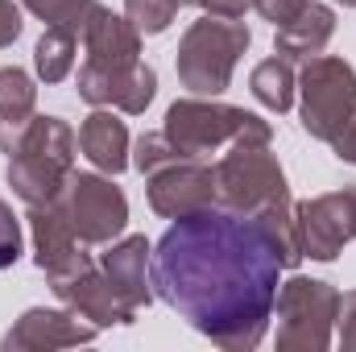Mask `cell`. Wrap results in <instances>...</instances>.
Masks as SVG:
<instances>
[{"label": "cell", "instance_id": "obj_12", "mask_svg": "<svg viewBox=\"0 0 356 352\" xmlns=\"http://www.w3.org/2000/svg\"><path fill=\"white\" fill-rule=\"evenodd\" d=\"M145 195H149V207L166 220L203 211L216 203V170L203 166V158H182V162L162 166L158 175H149Z\"/></svg>", "mask_w": 356, "mask_h": 352}, {"label": "cell", "instance_id": "obj_20", "mask_svg": "<svg viewBox=\"0 0 356 352\" xmlns=\"http://www.w3.org/2000/svg\"><path fill=\"white\" fill-rule=\"evenodd\" d=\"M75 54H79V38L67 33V29H50L38 38L33 46V67H38V79L42 83H63L71 71H75Z\"/></svg>", "mask_w": 356, "mask_h": 352}, {"label": "cell", "instance_id": "obj_9", "mask_svg": "<svg viewBox=\"0 0 356 352\" xmlns=\"http://www.w3.org/2000/svg\"><path fill=\"white\" fill-rule=\"evenodd\" d=\"M63 207L79 232L83 245H108L129 224V199L124 191L104 175H75L63 186Z\"/></svg>", "mask_w": 356, "mask_h": 352}, {"label": "cell", "instance_id": "obj_25", "mask_svg": "<svg viewBox=\"0 0 356 352\" xmlns=\"http://www.w3.org/2000/svg\"><path fill=\"white\" fill-rule=\"evenodd\" d=\"M21 257V220L13 216V207L0 199V269L17 265Z\"/></svg>", "mask_w": 356, "mask_h": 352}, {"label": "cell", "instance_id": "obj_32", "mask_svg": "<svg viewBox=\"0 0 356 352\" xmlns=\"http://www.w3.org/2000/svg\"><path fill=\"white\" fill-rule=\"evenodd\" d=\"M178 4H195V8H199V0H178Z\"/></svg>", "mask_w": 356, "mask_h": 352}, {"label": "cell", "instance_id": "obj_19", "mask_svg": "<svg viewBox=\"0 0 356 352\" xmlns=\"http://www.w3.org/2000/svg\"><path fill=\"white\" fill-rule=\"evenodd\" d=\"M249 88L257 95V104H266L269 112H290L294 108V91H298V75H294V67H290V58H266V63H257L253 67V75H249Z\"/></svg>", "mask_w": 356, "mask_h": 352}, {"label": "cell", "instance_id": "obj_4", "mask_svg": "<svg viewBox=\"0 0 356 352\" xmlns=\"http://www.w3.org/2000/svg\"><path fill=\"white\" fill-rule=\"evenodd\" d=\"M75 170V133L67 120L58 116H33L21 145L8 154V186L17 199L33 203H50L63 195L67 178Z\"/></svg>", "mask_w": 356, "mask_h": 352}, {"label": "cell", "instance_id": "obj_13", "mask_svg": "<svg viewBox=\"0 0 356 352\" xmlns=\"http://www.w3.org/2000/svg\"><path fill=\"white\" fill-rule=\"evenodd\" d=\"M50 290H54L75 315H83L95 328H129V323L137 319V311L116 294V286L108 282V273L95 262H91L88 269H79V273H71V278L50 282Z\"/></svg>", "mask_w": 356, "mask_h": 352}, {"label": "cell", "instance_id": "obj_11", "mask_svg": "<svg viewBox=\"0 0 356 352\" xmlns=\"http://www.w3.org/2000/svg\"><path fill=\"white\" fill-rule=\"evenodd\" d=\"M75 91H79V99H88L95 108H116L124 116H141L158 95V71L149 63L120 67V71L83 63L79 79H75Z\"/></svg>", "mask_w": 356, "mask_h": 352}, {"label": "cell", "instance_id": "obj_30", "mask_svg": "<svg viewBox=\"0 0 356 352\" xmlns=\"http://www.w3.org/2000/svg\"><path fill=\"white\" fill-rule=\"evenodd\" d=\"M332 150H336V158L340 162H348V166H356V116L348 120V129L332 141Z\"/></svg>", "mask_w": 356, "mask_h": 352}, {"label": "cell", "instance_id": "obj_18", "mask_svg": "<svg viewBox=\"0 0 356 352\" xmlns=\"http://www.w3.org/2000/svg\"><path fill=\"white\" fill-rule=\"evenodd\" d=\"M79 150H83V158H88L95 170H104V175H120V170H129L133 166V141H129V129H124V120L116 116V112H91L88 120L79 125Z\"/></svg>", "mask_w": 356, "mask_h": 352}, {"label": "cell", "instance_id": "obj_16", "mask_svg": "<svg viewBox=\"0 0 356 352\" xmlns=\"http://www.w3.org/2000/svg\"><path fill=\"white\" fill-rule=\"evenodd\" d=\"M83 50H88L91 67H108V71L137 67L141 63V33L133 29L129 17H116L112 8L95 4L88 29H83Z\"/></svg>", "mask_w": 356, "mask_h": 352}, {"label": "cell", "instance_id": "obj_24", "mask_svg": "<svg viewBox=\"0 0 356 352\" xmlns=\"http://www.w3.org/2000/svg\"><path fill=\"white\" fill-rule=\"evenodd\" d=\"M178 8V0H124V17L133 21L137 33H166Z\"/></svg>", "mask_w": 356, "mask_h": 352}, {"label": "cell", "instance_id": "obj_28", "mask_svg": "<svg viewBox=\"0 0 356 352\" xmlns=\"http://www.w3.org/2000/svg\"><path fill=\"white\" fill-rule=\"evenodd\" d=\"M302 4H307V0H253V8H257L266 21H273V25H286Z\"/></svg>", "mask_w": 356, "mask_h": 352}, {"label": "cell", "instance_id": "obj_10", "mask_svg": "<svg viewBox=\"0 0 356 352\" xmlns=\"http://www.w3.org/2000/svg\"><path fill=\"white\" fill-rule=\"evenodd\" d=\"M29 232H33V262L46 273V282H58V278H71L79 269L91 265V253L83 249L67 207H63V195L50 199V203H33L29 207Z\"/></svg>", "mask_w": 356, "mask_h": 352}, {"label": "cell", "instance_id": "obj_3", "mask_svg": "<svg viewBox=\"0 0 356 352\" xmlns=\"http://www.w3.org/2000/svg\"><path fill=\"white\" fill-rule=\"evenodd\" d=\"M249 42H253V29L241 17L203 13L178 38V54H175L178 83L191 95H224L241 54L249 50Z\"/></svg>", "mask_w": 356, "mask_h": 352}, {"label": "cell", "instance_id": "obj_14", "mask_svg": "<svg viewBox=\"0 0 356 352\" xmlns=\"http://www.w3.org/2000/svg\"><path fill=\"white\" fill-rule=\"evenodd\" d=\"M99 336L95 323H83L75 311H54V307H29L8 332H4V352H42V349H71V344H91Z\"/></svg>", "mask_w": 356, "mask_h": 352}, {"label": "cell", "instance_id": "obj_31", "mask_svg": "<svg viewBox=\"0 0 356 352\" xmlns=\"http://www.w3.org/2000/svg\"><path fill=\"white\" fill-rule=\"evenodd\" d=\"M336 4H344V8H356V0H336Z\"/></svg>", "mask_w": 356, "mask_h": 352}, {"label": "cell", "instance_id": "obj_21", "mask_svg": "<svg viewBox=\"0 0 356 352\" xmlns=\"http://www.w3.org/2000/svg\"><path fill=\"white\" fill-rule=\"evenodd\" d=\"M38 108V88L21 67H0V120L25 125Z\"/></svg>", "mask_w": 356, "mask_h": 352}, {"label": "cell", "instance_id": "obj_29", "mask_svg": "<svg viewBox=\"0 0 356 352\" xmlns=\"http://www.w3.org/2000/svg\"><path fill=\"white\" fill-rule=\"evenodd\" d=\"M199 8L211 17H245L253 8V0H199Z\"/></svg>", "mask_w": 356, "mask_h": 352}, {"label": "cell", "instance_id": "obj_1", "mask_svg": "<svg viewBox=\"0 0 356 352\" xmlns=\"http://www.w3.org/2000/svg\"><path fill=\"white\" fill-rule=\"evenodd\" d=\"M282 257L257 216L203 207L178 216L149 253L154 294L224 352H253L269 332Z\"/></svg>", "mask_w": 356, "mask_h": 352}, {"label": "cell", "instance_id": "obj_23", "mask_svg": "<svg viewBox=\"0 0 356 352\" xmlns=\"http://www.w3.org/2000/svg\"><path fill=\"white\" fill-rule=\"evenodd\" d=\"M170 162H182V154L170 145V137H166L162 129H154V133H141V137H137V145H133V166H137L145 178L158 175V170H162V166H170Z\"/></svg>", "mask_w": 356, "mask_h": 352}, {"label": "cell", "instance_id": "obj_27", "mask_svg": "<svg viewBox=\"0 0 356 352\" xmlns=\"http://www.w3.org/2000/svg\"><path fill=\"white\" fill-rule=\"evenodd\" d=\"M21 29H25L21 8H17L13 0H0V50H4V46H13V42L21 38Z\"/></svg>", "mask_w": 356, "mask_h": 352}, {"label": "cell", "instance_id": "obj_8", "mask_svg": "<svg viewBox=\"0 0 356 352\" xmlns=\"http://www.w3.org/2000/svg\"><path fill=\"white\" fill-rule=\"evenodd\" d=\"M298 249L311 262H336L344 245L356 241V186H340L315 199L294 203Z\"/></svg>", "mask_w": 356, "mask_h": 352}, {"label": "cell", "instance_id": "obj_15", "mask_svg": "<svg viewBox=\"0 0 356 352\" xmlns=\"http://www.w3.org/2000/svg\"><path fill=\"white\" fill-rule=\"evenodd\" d=\"M149 253H154V245L145 237H120V241H108V253L99 257V269L108 273V282L116 286V294L133 311H141V307L154 303Z\"/></svg>", "mask_w": 356, "mask_h": 352}, {"label": "cell", "instance_id": "obj_17", "mask_svg": "<svg viewBox=\"0 0 356 352\" xmlns=\"http://www.w3.org/2000/svg\"><path fill=\"white\" fill-rule=\"evenodd\" d=\"M332 33H336V13H332V4L307 0L286 25H277L273 50H277L282 58H290V63H307V58H315V54L327 50Z\"/></svg>", "mask_w": 356, "mask_h": 352}, {"label": "cell", "instance_id": "obj_7", "mask_svg": "<svg viewBox=\"0 0 356 352\" xmlns=\"http://www.w3.org/2000/svg\"><path fill=\"white\" fill-rule=\"evenodd\" d=\"M216 203L236 216H261L277 203H290L286 170L269 145H232V154L216 162Z\"/></svg>", "mask_w": 356, "mask_h": 352}, {"label": "cell", "instance_id": "obj_22", "mask_svg": "<svg viewBox=\"0 0 356 352\" xmlns=\"http://www.w3.org/2000/svg\"><path fill=\"white\" fill-rule=\"evenodd\" d=\"M21 4L33 17H42L50 29H67V33L83 38V29H88V21L99 0H21Z\"/></svg>", "mask_w": 356, "mask_h": 352}, {"label": "cell", "instance_id": "obj_6", "mask_svg": "<svg viewBox=\"0 0 356 352\" xmlns=\"http://www.w3.org/2000/svg\"><path fill=\"white\" fill-rule=\"evenodd\" d=\"M298 95H302V129L315 141H336L348 120L356 116V71L353 63L336 58V54H315L307 58L302 75H298Z\"/></svg>", "mask_w": 356, "mask_h": 352}, {"label": "cell", "instance_id": "obj_2", "mask_svg": "<svg viewBox=\"0 0 356 352\" xmlns=\"http://www.w3.org/2000/svg\"><path fill=\"white\" fill-rule=\"evenodd\" d=\"M162 133L170 137V145L182 158H203V154H216L220 145H269V137H273L269 120L236 108V104H224L216 95L175 99L166 108Z\"/></svg>", "mask_w": 356, "mask_h": 352}, {"label": "cell", "instance_id": "obj_5", "mask_svg": "<svg viewBox=\"0 0 356 352\" xmlns=\"http://www.w3.org/2000/svg\"><path fill=\"white\" fill-rule=\"evenodd\" d=\"M273 311H277V336L273 340L282 352H323L336 340L340 290L323 278L294 273L290 282L277 286Z\"/></svg>", "mask_w": 356, "mask_h": 352}, {"label": "cell", "instance_id": "obj_26", "mask_svg": "<svg viewBox=\"0 0 356 352\" xmlns=\"http://www.w3.org/2000/svg\"><path fill=\"white\" fill-rule=\"evenodd\" d=\"M336 344L344 352H356V290L340 294V311H336Z\"/></svg>", "mask_w": 356, "mask_h": 352}]
</instances>
